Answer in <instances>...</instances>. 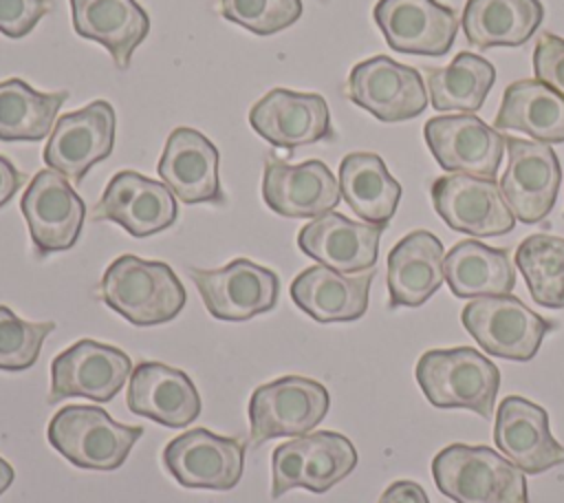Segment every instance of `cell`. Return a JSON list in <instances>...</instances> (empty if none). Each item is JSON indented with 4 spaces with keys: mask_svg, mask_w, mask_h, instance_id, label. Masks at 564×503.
<instances>
[{
    "mask_svg": "<svg viewBox=\"0 0 564 503\" xmlns=\"http://www.w3.org/2000/svg\"><path fill=\"white\" fill-rule=\"evenodd\" d=\"M430 194L436 214L454 232L487 238L516 227V216L496 179L452 172L434 179Z\"/></svg>",
    "mask_w": 564,
    "mask_h": 503,
    "instance_id": "obj_10",
    "label": "cell"
},
{
    "mask_svg": "<svg viewBox=\"0 0 564 503\" xmlns=\"http://www.w3.org/2000/svg\"><path fill=\"white\" fill-rule=\"evenodd\" d=\"M535 304L564 309V238L551 234L527 236L513 256Z\"/></svg>",
    "mask_w": 564,
    "mask_h": 503,
    "instance_id": "obj_34",
    "label": "cell"
},
{
    "mask_svg": "<svg viewBox=\"0 0 564 503\" xmlns=\"http://www.w3.org/2000/svg\"><path fill=\"white\" fill-rule=\"evenodd\" d=\"M346 95L383 124L419 117L427 108V90L416 68L375 55L350 68Z\"/></svg>",
    "mask_w": 564,
    "mask_h": 503,
    "instance_id": "obj_11",
    "label": "cell"
},
{
    "mask_svg": "<svg viewBox=\"0 0 564 503\" xmlns=\"http://www.w3.org/2000/svg\"><path fill=\"white\" fill-rule=\"evenodd\" d=\"M377 503H430V499L416 481L399 479L383 490Z\"/></svg>",
    "mask_w": 564,
    "mask_h": 503,
    "instance_id": "obj_39",
    "label": "cell"
},
{
    "mask_svg": "<svg viewBox=\"0 0 564 503\" xmlns=\"http://www.w3.org/2000/svg\"><path fill=\"white\" fill-rule=\"evenodd\" d=\"M126 404L132 415L167 428H185L203 410L192 377L181 368L152 360H143L132 368Z\"/></svg>",
    "mask_w": 564,
    "mask_h": 503,
    "instance_id": "obj_24",
    "label": "cell"
},
{
    "mask_svg": "<svg viewBox=\"0 0 564 503\" xmlns=\"http://www.w3.org/2000/svg\"><path fill=\"white\" fill-rule=\"evenodd\" d=\"M339 192L366 223L388 227L401 199V183L375 152H350L339 163Z\"/></svg>",
    "mask_w": 564,
    "mask_h": 503,
    "instance_id": "obj_31",
    "label": "cell"
},
{
    "mask_svg": "<svg viewBox=\"0 0 564 503\" xmlns=\"http://www.w3.org/2000/svg\"><path fill=\"white\" fill-rule=\"evenodd\" d=\"M220 15L256 35H273L302 15V0H218Z\"/></svg>",
    "mask_w": 564,
    "mask_h": 503,
    "instance_id": "obj_36",
    "label": "cell"
},
{
    "mask_svg": "<svg viewBox=\"0 0 564 503\" xmlns=\"http://www.w3.org/2000/svg\"><path fill=\"white\" fill-rule=\"evenodd\" d=\"M55 322H29L0 304V371H26L42 351Z\"/></svg>",
    "mask_w": 564,
    "mask_h": 503,
    "instance_id": "obj_35",
    "label": "cell"
},
{
    "mask_svg": "<svg viewBox=\"0 0 564 503\" xmlns=\"http://www.w3.org/2000/svg\"><path fill=\"white\" fill-rule=\"evenodd\" d=\"M383 229V225L350 221L330 210L300 229L297 247L319 265L341 274H359L375 267Z\"/></svg>",
    "mask_w": 564,
    "mask_h": 503,
    "instance_id": "obj_22",
    "label": "cell"
},
{
    "mask_svg": "<svg viewBox=\"0 0 564 503\" xmlns=\"http://www.w3.org/2000/svg\"><path fill=\"white\" fill-rule=\"evenodd\" d=\"M425 143L445 172L496 179L507 137L471 113L425 121Z\"/></svg>",
    "mask_w": 564,
    "mask_h": 503,
    "instance_id": "obj_15",
    "label": "cell"
},
{
    "mask_svg": "<svg viewBox=\"0 0 564 503\" xmlns=\"http://www.w3.org/2000/svg\"><path fill=\"white\" fill-rule=\"evenodd\" d=\"M262 199L280 216L317 218L337 207L339 181L319 159L291 165L275 154L264 161Z\"/></svg>",
    "mask_w": 564,
    "mask_h": 503,
    "instance_id": "obj_20",
    "label": "cell"
},
{
    "mask_svg": "<svg viewBox=\"0 0 564 503\" xmlns=\"http://www.w3.org/2000/svg\"><path fill=\"white\" fill-rule=\"evenodd\" d=\"M66 99V90L40 93L20 77L0 82V141L44 139Z\"/></svg>",
    "mask_w": 564,
    "mask_h": 503,
    "instance_id": "obj_32",
    "label": "cell"
},
{
    "mask_svg": "<svg viewBox=\"0 0 564 503\" xmlns=\"http://www.w3.org/2000/svg\"><path fill=\"white\" fill-rule=\"evenodd\" d=\"M494 82V64L476 53L463 51L447 66H430L425 86L436 110L474 113L485 104Z\"/></svg>",
    "mask_w": 564,
    "mask_h": 503,
    "instance_id": "obj_33",
    "label": "cell"
},
{
    "mask_svg": "<svg viewBox=\"0 0 564 503\" xmlns=\"http://www.w3.org/2000/svg\"><path fill=\"white\" fill-rule=\"evenodd\" d=\"M460 320L485 353L513 362H529L553 329V322L511 293L474 298L465 304Z\"/></svg>",
    "mask_w": 564,
    "mask_h": 503,
    "instance_id": "obj_7",
    "label": "cell"
},
{
    "mask_svg": "<svg viewBox=\"0 0 564 503\" xmlns=\"http://www.w3.org/2000/svg\"><path fill=\"white\" fill-rule=\"evenodd\" d=\"M416 382L436 408H467L485 419L494 417L500 371L471 346L425 351L416 362Z\"/></svg>",
    "mask_w": 564,
    "mask_h": 503,
    "instance_id": "obj_3",
    "label": "cell"
},
{
    "mask_svg": "<svg viewBox=\"0 0 564 503\" xmlns=\"http://www.w3.org/2000/svg\"><path fill=\"white\" fill-rule=\"evenodd\" d=\"M330 395L324 384L302 375H284L258 386L249 399V446L275 437H302L328 413Z\"/></svg>",
    "mask_w": 564,
    "mask_h": 503,
    "instance_id": "obj_5",
    "label": "cell"
},
{
    "mask_svg": "<svg viewBox=\"0 0 564 503\" xmlns=\"http://www.w3.org/2000/svg\"><path fill=\"white\" fill-rule=\"evenodd\" d=\"M443 243L427 229L405 234L388 254V309L427 302L445 280Z\"/></svg>",
    "mask_w": 564,
    "mask_h": 503,
    "instance_id": "obj_26",
    "label": "cell"
},
{
    "mask_svg": "<svg viewBox=\"0 0 564 503\" xmlns=\"http://www.w3.org/2000/svg\"><path fill=\"white\" fill-rule=\"evenodd\" d=\"M132 360L117 346L84 338L51 362L48 404L64 397L110 402L130 379Z\"/></svg>",
    "mask_w": 564,
    "mask_h": 503,
    "instance_id": "obj_14",
    "label": "cell"
},
{
    "mask_svg": "<svg viewBox=\"0 0 564 503\" xmlns=\"http://www.w3.org/2000/svg\"><path fill=\"white\" fill-rule=\"evenodd\" d=\"M494 128L520 130L542 143H564V95L540 79H518L505 88Z\"/></svg>",
    "mask_w": 564,
    "mask_h": 503,
    "instance_id": "obj_30",
    "label": "cell"
},
{
    "mask_svg": "<svg viewBox=\"0 0 564 503\" xmlns=\"http://www.w3.org/2000/svg\"><path fill=\"white\" fill-rule=\"evenodd\" d=\"M205 309L216 320L242 322L278 304L280 278L249 258H234L220 269H187Z\"/></svg>",
    "mask_w": 564,
    "mask_h": 503,
    "instance_id": "obj_8",
    "label": "cell"
},
{
    "mask_svg": "<svg viewBox=\"0 0 564 503\" xmlns=\"http://www.w3.org/2000/svg\"><path fill=\"white\" fill-rule=\"evenodd\" d=\"M505 148L507 168L500 179L502 196L520 223H540L553 210L562 185L560 159L555 150L542 141L507 137Z\"/></svg>",
    "mask_w": 564,
    "mask_h": 503,
    "instance_id": "obj_12",
    "label": "cell"
},
{
    "mask_svg": "<svg viewBox=\"0 0 564 503\" xmlns=\"http://www.w3.org/2000/svg\"><path fill=\"white\" fill-rule=\"evenodd\" d=\"M20 210L37 256L70 249L82 234L86 216L82 196L73 190L66 176L51 168L40 170L31 179L22 194Z\"/></svg>",
    "mask_w": 564,
    "mask_h": 503,
    "instance_id": "obj_13",
    "label": "cell"
},
{
    "mask_svg": "<svg viewBox=\"0 0 564 503\" xmlns=\"http://www.w3.org/2000/svg\"><path fill=\"white\" fill-rule=\"evenodd\" d=\"M357 465V450L335 430L302 435L280 443L271 454V499L293 488L322 494L346 479Z\"/></svg>",
    "mask_w": 564,
    "mask_h": 503,
    "instance_id": "obj_6",
    "label": "cell"
},
{
    "mask_svg": "<svg viewBox=\"0 0 564 503\" xmlns=\"http://www.w3.org/2000/svg\"><path fill=\"white\" fill-rule=\"evenodd\" d=\"M176 212L174 194L165 183L121 170L108 181L90 218L112 221L134 238H145L167 229L176 221Z\"/></svg>",
    "mask_w": 564,
    "mask_h": 503,
    "instance_id": "obj_18",
    "label": "cell"
},
{
    "mask_svg": "<svg viewBox=\"0 0 564 503\" xmlns=\"http://www.w3.org/2000/svg\"><path fill=\"white\" fill-rule=\"evenodd\" d=\"M165 470L183 488L231 490L245 470V446L207 428H192L163 448Z\"/></svg>",
    "mask_w": 564,
    "mask_h": 503,
    "instance_id": "obj_16",
    "label": "cell"
},
{
    "mask_svg": "<svg viewBox=\"0 0 564 503\" xmlns=\"http://www.w3.org/2000/svg\"><path fill=\"white\" fill-rule=\"evenodd\" d=\"M22 183H24V174L7 157L0 154V207L15 196Z\"/></svg>",
    "mask_w": 564,
    "mask_h": 503,
    "instance_id": "obj_40",
    "label": "cell"
},
{
    "mask_svg": "<svg viewBox=\"0 0 564 503\" xmlns=\"http://www.w3.org/2000/svg\"><path fill=\"white\" fill-rule=\"evenodd\" d=\"M99 298L134 327L170 322L187 302L185 287L167 263L143 260L134 254H123L108 265Z\"/></svg>",
    "mask_w": 564,
    "mask_h": 503,
    "instance_id": "obj_1",
    "label": "cell"
},
{
    "mask_svg": "<svg viewBox=\"0 0 564 503\" xmlns=\"http://www.w3.org/2000/svg\"><path fill=\"white\" fill-rule=\"evenodd\" d=\"M535 79L564 95V38L542 33L533 49Z\"/></svg>",
    "mask_w": 564,
    "mask_h": 503,
    "instance_id": "obj_37",
    "label": "cell"
},
{
    "mask_svg": "<svg viewBox=\"0 0 564 503\" xmlns=\"http://www.w3.org/2000/svg\"><path fill=\"white\" fill-rule=\"evenodd\" d=\"M375 267L341 274L326 265L306 267L291 282V300L317 322H352L368 311Z\"/></svg>",
    "mask_w": 564,
    "mask_h": 503,
    "instance_id": "obj_25",
    "label": "cell"
},
{
    "mask_svg": "<svg viewBox=\"0 0 564 503\" xmlns=\"http://www.w3.org/2000/svg\"><path fill=\"white\" fill-rule=\"evenodd\" d=\"M143 426L115 421L97 406L70 404L59 408L46 428L48 443L84 470H117L126 463Z\"/></svg>",
    "mask_w": 564,
    "mask_h": 503,
    "instance_id": "obj_4",
    "label": "cell"
},
{
    "mask_svg": "<svg viewBox=\"0 0 564 503\" xmlns=\"http://www.w3.org/2000/svg\"><path fill=\"white\" fill-rule=\"evenodd\" d=\"M494 441L524 474H540L564 463V446L551 435L549 413L520 395H509L500 402Z\"/></svg>",
    "mask_w": 564,
    "mask_h": 503,
    "instance_id": "obj_21",
    "label": "cell"
},
{
    "mask_svg": "<svg viewBox=\"0 0 564 503\" xmlns=\"http://www.w3.org/2000/svg\"><path fill=\"white\" fill-rule=\"evenodd\" d=\"M540 0H467L460 26L467 42L480 51L491 46H522L540 29Z\"/></svg>",
    "mask_w": 564,
    "mask_h": 503,
    "instance_id": "obj_29",
    "label": "cell"
},
{
    "mask_svg": "<svg viewBox=\"0 0 564 503\" xmlns=\"http://www.w3.org/2000/svg\"><path fill=\"white\" fill-rule=\"evenodd\" d=\"M70 13L75 33L101 44L117 68H128L150 33V18L137 0H70Z\"/></svg>",
    "mask_w": 564,
    "mask_h": 503,
    "instance_id": "obj_27",
    "label": "cell"
},
{
    "mask_svg": "<svg viewBox=\"0 0 564 503\" xmlns=\"http://www.w3.org/2000/svg\"><path fill=\"white\" fill-rule=\"evenodd\" d=\"M13 479H15L13 465L0 457V494H4V492L9 490V485L13 483Z\"/></svg>",
    "mask_w": 564,
    "mask_h": 503,
    "instance_id": "obj_41",
    "label": "cell"
},
{
    "mask_svg": "<svg viewBox=\"0 0 564 503\" xmlns=\"http://www.w3.org/2000/svg\"><path fill=\"white\" fill-rule=\"evenodd\" d=\"M249 124L267 143L289 152L335 139L328 104L317 93L273 88L251 106Z\"/></svg>",
    "mask_w": 564,
    "mask_h": 503,
    "instance_id": "obj_17",
    "label": "cell"
},
{
    "mask_svg": "<svg viewBox=\"0 0 564 503\" xmlns=\"http://www.w3.org/2000/svg\"><path fill=\"white\" fill-rule=\"evenodd\" d=\"M48 9V0H0V33L7 38H24Z\"/></svg>",
    "mask_w": 564,
    "mask_h": 503,
    "instance_id": "obj_38",
    "label": "cell"
},
{
    "mask_svg": "<svg viewBox=\"0 0 564 503\" xmlns=\"http://www.w3.org/2000/svg\"><path fill=\"white\" fill-rule=\"evenodd\" d=\"M432 477L454 503H529L524 472L489 446L452 443L438 450Z\"/></svg>",
    "mask_w": 564,
    "mask_h": 503,
    "instance_id": "obj_2",
    "label": "cell"
},
{
    "mask_svg": "<svg viewBox=\"0 0 564 503\" xmlns=\"http://www.w3.org/2000/svg\"><path fill=\"white\" fill-rule=\"evenodd\" d=\"M443 274L456 298L505 296L516 287L509 249L489 247L476 238L458 240L445 254Z\"/></svg>",
    "mask_w": 564,
    "mask_h": 503,
    "instance_id": "obj_28",
    "label": "cell"
},
{
    "mask_svg": "<svg viewBox=\"0 0 564 503\" xmlns=\"http://www.w3.org/2000/svg\"><path fill=\"white\" fill-rule=\"evenodd\" d=\"M372 15L399 53L445 55L458 33V13L436 0H379Z\"/></svg>",
    "mask_w": 564,
    "mask_h": 503,
    "instance_id": "obj_19",
    "label": "cell"
},
{
    "mask_svg": "<svg viewBox=\"0 0 564 503\" xmlns=\"http://www.w3.org/2000/svg\"><path fill=\"white\" fill-rule=\"evenodd\" d=\"M218 148L198 130L178 126L167 135L159 159L161 181L185 203H225L218 179Z\"/></svg>",
    "mask_w": 564,
    "mask_h": 503,
    "instance_id": "obj_23",
    "label": "cell"
},
{
    "mask_svg": "<svg viewBox=\"0 0 564 503\" xmlns=\"http://www.w3.org/2000/svg\"><path fill=\"white\" fill-rule=\"evenodd\" d=\"M117 115L112 104L95 99L75 113L57 117L44 146V163L73 183H82L88 170L110 157L115 148Z\"/></svg>",
    "mask_w": 564,
    "mask_h": 503,
    "instance_id": "obj_9",
    "label": "cell"
}]
</instances>
